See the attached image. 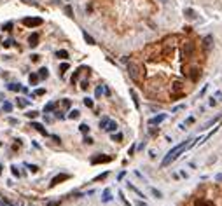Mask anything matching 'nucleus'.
Wrapping results in <instances>:
<instances>
[{
  "label": "nucleus",
  "mask_w": 222,
  "mask_h": 206,
  "mask_svg": "<svg viewBox=\"0 0 222 206\" xmlns=\"http://www.w3.org/2000/svg\"><path fill=\"white\" fill-rule=\"evenodd\" d=\"M187 147H189V141H187V140H184L182 143H178L177 147H173V149H171L168 154H166V156H164L163 162H161V168H166V166L170 164V162H173L175 159H177L178 156H180V154H182L184 150L187 149Z\"/></svg>",
  "instance_id": "2"
},
{
  "label": "nucleus",
  "mask_w": 222,
  "mask_h": 206,
  "mask_svg": "<svg viewBox=\"0 0 222 206\" xmlns=\"http://www.w3.org/2000/svg\"><path fill=\"white\" fill-rule=\"evenodd\" d=\"M44 94H46V89H42V88L35 91V96H44Z\"/></svg>",
  "instance_id": "38"
},
{
  "label": "nucleus",
  "mask_w": 222,
  "mask_h": 206,
  "mask_svg": "<svg viewBox=\"0 0 222 206\" xmlns=\"http://www.w3.org/2000/svg\"><path fill=\"white\" fill-rule=\"evenodd\" d=\"M39 79H40V77H39V74H30V75H28V80H30V84H31V86H35V84L39 82Z\"/></svg>",
  "instance_id": "17"
},
{
  "label": "nucleus",
  "mask_w": 222,
  "mask_h": 206,
  "mask_svg": "<svg viewBox=\"0 0 222 206\" xmlns=\"http://www.w3.org/2000/svg\"><path fill=\"white\" fill-rule=\"evenodd\" d=\"M128 74L135 82H143V79H145V66L140 61H129L128 63Z\"/></svg>",
  "instance_id": "1"
},
{
  "label": "nucleus",
  "mask_w": 222,
  "mask_h": 206,
  "mask_svg": "<svg viewBox=\"0 0 222 206\" xmlns=\"http://www.w3.org/2000/svg\"><path fill=\"white\" fill-rule=\"evenodd\" d=\"M192 122H194V117H189V119L186 121V124H192Z\"/></svg>",
  "instance_id": "50"
},
{
  "label": "nucleus",
  "mask_w": 222,
  "mask_h": 206,
  "mask_svg": "<svg viewBox=\"0 0 222 206\" xmlns=\"http://www.w3.org/2000/svg\"><path fill=\"white\" fill-rule=\"evenodd\" d=\"M21 23L28 28H35V26H40V25L44 23V19L42 18H23Z\"/></svg>",
  "instance_id": "3"
},
{
  "label": "nucleus",
  "mask_w": 222,
  "mask_h": 206,
  "mask_svg": "<svg viewBox=\"0 0 222 206\" xmlns=\"http://www.w3.org/2000/svg\"><path fill=\"white\" fill-rule=\"evenodd\" d=\"M47 206H60V201H49Z\"/></svg>",
  "instance_id": "46"
},
{
  "label": "nucleus",
  "mask_w": 222,
  "mask_h": 206,
  "mask_svg": "<svg viewBox=\"0 0 222 206\" xmlns=\"http://www.w3.org/2000/svg\"><path fill=\"white\" fill-rule=\"evenodd\" d=\"M67 70H68V63H63V65L60 66V75H63Z\"/></svg>",
  "instance_id": "30"
},
{
  "label": "nucleus",
  "mask_w": 222,
  "mask_h": 206,
  "mask_svg": "<svg viewBox=\"0 0 222 206\" xmlns=\"http://www.w3.org/2000/svg\"><path fill=\"white\" fill-rule=\"evenodd\" d=\"M102 93H105V88H102V86H98V88H96V91H94V96H96V98H100V96H102Z\"/></svg>",
  "instance_id": "25"
},
{
  "label": "nucleus",
  "mask_w": 222,
  "mask_h": 206,
  "mask_svg": "<svg viewBox=\"0 0 222 206\" xmlns=\"http://www.w3.org/2000/svg\"><path fill=\"white\" fill-rule=\"evenodd\" d=\"M80 88H82V89H88V80H82V82H80Z\"/></svg>",
  "instance_id": "48"
},
{
  "label": "nucleus",
  "mask_w": 222,
  "mask_h": 206,
  "mask_svg": "<svg viewBox=\"0 0 222 206\" xmlns=\"http://www.w3.org/2000/svg\"><path fill=\"white\" fill-rule=\"evenodd\" d=\"M109 121H110L109 117H103V119H102V122H100V127H103V129H105L107 124H109Z\"/></svg>",
  "instance_id": "33"
},
{
  "label": "nucleus",
  "mask_w": 222,
  "mask_h": 206,
  "mask_svg": "<svg viewBox=\"0 0 222 206\" xmlns=\"http://www.w3.org/2000/svg\"><path fill=\"white\" fill-rule=\"evenodd\" d=\"M31 126L35 127V129H37V131L40 133V135H44V136H49V133L46 131V127L42 126V124H40V122H31Z\"/></svg>",
  "instance_id": "12"
},
{
  "label": "nucleus",
  "mask_w": 222,
  "mask_h": 206,
  "mask_svg": "<svg viewBox=\"0 0 222 206\" xmlns=\"http://www.w3.org/2000/svg\"><path fill=\"white\" fill-rule=\"evenodd\" d=\"M212 44H213V37L212 35H206V37H205V40H203V47H205V51H206V53L212 49Z\"/></svg>",
  "instance_id": "10"
},
{
  "label": "nucleus",
  "mask_w": 222,
  "mask_h": 206,
  "mask_svg": "<svg viewBox=\"0 0 222 206\" xmlns=\"http://www.w3.org/2000/svg\"><path fill=\"white\" fill-rule=\"evenodd\" d=\"M54 107H56V103H53V101H51V103H47V105L44 107V112H53Z\"/></svg>",
  "instance_id": "24"
},
{
  "label": "nucleus",
  "mask_w": 222,
  "mask_h": 206,
  "mask_svg": "<svg viewBox=\"0 0 222 206\" xmlns=\"http://www.w3.org/2000/svg\"><path fill=\"white\" fill-rule=\"evenodd\" d=\"M215 178H217L219 182H222V175H217V176H215Z\"/></svg>",
  "instance_id": "52"
},
{
  "label": "nucleus",
  "mask_w": 222,
  "mask_h": 206,
  "mask_svg": "<svg viewBox=\"0 0 222 206\" xmlns=\"http://www.w3.org/2000/svg\"><path fill=\"white\" fill-rule=\"evenodd\" d=\"M152 194H154L156 197H163V196H161V192L157 190V189H152Z\"/></svg>",
  "instance_id": "44"
},
{
  "label": "nucleus",
  "mask_w": 222,
  "mask_h": 206,
  "mask_svg": "<svg viewBox=\"0 0 222 206\" xmlns=\"http://www.w3.org/2000/svg\"><path fill=\"white\" fill-rule=\"evenodd\" d=\"M11 171H12V175H14V176H19V171H18V168H16V166L11 168Z\"/></svg>",
  "instance_id": "42"
},
{
  "label": "nucleus",
  "mask_w": 222,
  "mask_h": 206,
  "mask_svg": "<svg viewBox=\"0 0 222 206\" xmlns=\"http://www.w3.org/2000/svg\"><path fill=\"white\" fill-rule=\"evenodd\" d=\"M84 105L91 108V107H93V100H91V98H84Z\"/></svg>",
  "instance_id": "36"
},
{
  "label": "nucleus",
  "mask_w": 222,
  "mask_h": 206,
  "mask_svg": "<svg viewBox=\"0 0 222 206\" xmlns=\"http://www.w3.org/2000/svg\"><path fill=\"white\" fill-rule=\"evenodd\" d=\"M9 46H12V40H4V47H9Z\"/></svg>",
  "instance_id": "45"
},
{
  "label": "nucleus",
  "mask_w": 222,
  "mask_h": 206,
  "mask_svg": "<svg viewBox=\"0 0 222 206\" xmlns=\"http://www.w3.org/2000/svg\"><path fill=\"white\" fill-rule=\"evenodd\" d=\"M124 175H126L124 171H123V173H119V176H117V180H123V178H124Z\"/></svg>",
  "instance_id": "51"
},
{
  "label": "nucleus",
  "mask_w": 222,
  "mask_h": 206,
  "mask_svg": "<svg viewBox=\"0 0 222 206\" xmlns=\"http://www.w3.org/2000/svg\"><path fill=\"white\" fill-rule=\"evenodd\" d=\"M39 33H31L30 37H28V44H30V47H37L39 46Z\"/></svg>",
  "instance_id": "9"
},
{
  "label": "nucleus",
  "mask_w": 222,
  "mask_h": 206,
  "mask_svg": "<svg viewBox=\"0 0 222 206\" xmlns=\"http://www.w3.org/2000/svg\"><path fill=\"white\" fill-rule=\"evenodd\" d=\"M107 176H109V173H107V171H105V173H102V175H98V176H96V178H94V180H93V182H100V180H105V178H107Z\"/></svg>",
  "instance_id": "29"
},
{
  "label": "nucleus",
  "mask_w": 222,
  "mask_h": 206,
  "mask_svg": "<svg viewBox=\"0 0 222 206\" xmlns=\"http://www.w3.org/2000/svg\"><path fill=\"white\" fill-rule=\"evenodd\" d=\"M166 119V115L164 114H159V115H156V117H152V119H149V126H156V124H161Z\"/></svg>",
  "instance_id": "8"
},
{
  "label": "nucleus",
  "mask_w": 222,
  "mask_h": 206,
  "mask_svg": "<svg viewBox=\"0 0 222 206\" xmlns=\"http://www.w3.org/2000/svg\"><path fill=\"white\" fill-rule=\"evenodd\" d=\"M184 94V84L182 82H173L171 84V96H173V100H177V98H180Z\"/></svg>",
  "instance_id": "4"
},
{
  "label": "nucleus",
  "mask_w": 222,
  "mask_h": 206,
  "mask_svg": "<svg viewBox=\"0 0 222 206\" xmlns=\"http://www.w3.org/2000/svg\"><path fill=\"white\" fill-rule=\"evenodd\" d=\"M86 68H88V66H80L79 70H75V72H74V75H72V79H70V80H72V84H75V82H77V79L80 77V74H82V72H84Z\"/></svg>",
  "instance_id": "13"
},
{
  "label": "nucleus",
  "mask_w": 222,
  "mask_h": 206,
  "mask_svg": "<svg viewBox=\"0 0 222 206\" xmlns=\"http://www.w3.org/2000/svg\"><path fill=\"white\" fill-rule=\"evenodd\" d=\"M39 60H40L39 54H31V61H39Z\"/></svg>",
  "instance_id": "47"
},
{
  "label": "nucleus",
  "mask_w": 222,
  "mask_h": 206,
  "mask_svg": "<svg viewBox=\"0 0 222 206\" xmlns=\"http://www.w3.org/2000/svg\"><path fill=\"white\" fill-rule=\"evenodd\" d=\"M129 94H131V98H133V103H135V107H140V101H138V94H137V91L135 89H129Z\"/></svg>",
  "instance_id": "16"
},
{
  "label": "nucleus",
  "mask_w": 222,
  "mask_h": 206,
  "mask_svg": "<svg viewBox=\"0 0 222 206\" xmlns=\"http://www.w3.org/2000/svg\"><path fill=\"white\" fill-rule=\"evenodd\" d=\"M133 152H135V145H131V147H129V150H128V154H129V156H133Z\"/></svg>",
  "instance_id": "49"
},
{
  "label": "nucleus",
  "mask_w": 222,
  "mask_h": 206,
  "mask_svg": "<svg viewBox=\"0 0 222 206\" xmlns=\"http://www.w3.org/2000/svg\"><path fill=\"white\" fill-rule=\"evenodd\" d=\"M184 14H186L187 19H196V12L192 9H186V11H184Z\"/></svg>",
  "instance_id": "19"
},
{
  "label": "nucleus",
  "mask_w": 222,
  "mask_h": 206,
  "mask_svg": "<svg viewBox=\"0 0 222 206\" xmlns=\"http://www.w3.org/2000/svg\"><path fill=\"white\" fill-rule=\"evenodd\" d=\"M37 115H39V112H35V110H31V112H27V117H30V119H35Z\"/></svg>",
  "instance_id": "35"
},
{
  "label": "nucleus",
  "mask_w": 222,
  "mask_h": 206,
  "mask_svg": "<svg viewBox=\"0 0 222 206\" xmlns=\"http://www.w3.org/2000/svg\"><path fill=\"white\" fill-rule=\"evenodd\" d=\"M27 168H28V171H31V173H37V171H39V168H37L35 164H27Z\"/></svg>",
  "instance_id": "32"
},
{
  "label": "nucleus",
  "mask_w": 222,
  "mask_h": 206,
  "mask_svg": "<svg viewBox=\"0 0 222 206\" xmlns=\"http://www.w3.org/2000/svg\"><path fill=\"white\" fill-rule=\"evenodd\" d=\"M61 103H63V107H65V108H70V105H72V101H70V100H63Z\"/></svg>",
  "instance_id": "40"
},
{
  "label": "nucleus",
  "mask_w": 222,
  "mask_h": 206,
  "mask_svg": "<svg viewBox=\"0 0 222 206\" xmlns=\"http://www.w3.org/2000/svg\"><path fill=\"white\" fill-rule=\"evenodd\" d=\"M79 117H80V112H79V110H70L68 119H79Z\"/></svg>",
  "instance_id": "23"
},
{
  "label": "nucleus",
  "mask_w": 222,
  "mask_h": 206,
  "mask_svg": "<svg viewBox=\"0 0 222 206\" xmlns=\"http://www.w3.org/2000/svg\"><path fill=\"white\" fill-rule=\"evenodd\" d=\"M157 133H159V129H156V127H149V135H157Z\"/></svg>",
  "instance_id": "39"
},
{
  "label": "nucleus",
  "mask_w": 222,
  "mask_h": 206,
  "mask_svg": "<svg viewBox=\"0 0 222 206\" xmlns=\"http://www.w3.org/2000/svg\"><path fill=\"white\" fill-rule=\"evenodd\" d=\"M65 14H67L68 18H72V16H74V11H72L70 5H67V7H65Z\"/></svg>",
  "instance_id": "31"
},
{
  "label": "nucleus",
  "mask_w": 222,
  "mask_h": 206,
  "mask_svg": "<svg viewBox=\"0 0 222 206\" xmlns=\"http://www.w3.org/2000/svg\"><path fill=\"white\" fill-rule=\"evenodd\" d=\"M192 53H194V42H191V40H186V42H184V47H182L184 58H191Z\"/></svg>",
  "instance_id": "5"
},
{
  "label": "nucleus",
  "mask_w": 222,
  "mask_h": 206,
  "mask_svg": "<svg viewBox=\"0 0 222 206\" xmlns=\"http://www.w3.org/2000/svg\"><path fill=\"white\" fill-rule=\"evenodd\" d=\"M68 178H70V175H68V173H61V175L54 176V178H53V182L49 184V187H56L58 184H61V182H65V180H68Z\"/></svg>",
  "instance_id": "7"
},
{
  "label": "nucleus",
  "mask_w": 222,
  "mask_h": 206,
  "mask_svg": "<svg viewBox=\"0 0 222 206\" xmlns=\"http://www.w3.org/2000/svg\"><path fill=\"white\" fill-rule=\"evenodd\" d=\"M16 103H18L19 107H27V105H28V100H23V98H18V100H16Z\"/></svg>",
  "instance_id": "28"
},
{
  "label": "nucleus",
  "mask_w": 222,
  "mask_h": 206,
  "mask_svg": "<svg viewBox=\"0 0 222 206\" xmlns=\"http://www.w3.org/2000/svg\"><path fill=\"white\" fill-rule=\"evenodd\" d=\"M80 131L84 133V135H86V133H89V126H88V124H80Z\"/></svg>",
  "instance_id": "37"
},
{
  "label": "nucleus",
  "mask_w": 222,
  "mask_h": 206,
  "mask_svg": "<svg viewBox=\"0 0 222 206\" xmlns=\"http://www.w3.org/2000/svg\"><path fill=\"white\" fill-rule=\"evenodd\" d=\"M82 35H84V40H86V42H88L89 46H94V44H96V42H94V39H93V37H91V35H88V31H84Z\"/></svg>",
  "instance_id": "21"
},
{
  "label": "nucleus",
  "mask_w": 222,
  "mask_h": 206,
  "mask_svg": "<svg viewBox=\"0 0 222 206\" xmlns=\"http://www.w3.org/2000/svg\"><path fill=\"white\" fill-rule=\"evenodd\" d=\"M112 140L114 141H123V135H121V133H114V135H112Z\"/></svg>",
  "instance_id": "27"
},
{
  "label": "nucleus",
  "mask_w": 222,
  "mask_h": 206,
  "mask_svg": "<svg viewBox=\"0 0 222 206\" xmlns=\"http://www.w3.org/2000/svg\"><path fill=\"white\" fill-rule=\"evenodd\" d=\"M116 129H117V122H116V121H109V124H107V127H105V131L116 133Z\"/></svg>",
  "instance_id": "14"
},
{
  "label": "nucleus",
  "mask_w": 222,
  "mask_h": 206,
  "mask_svg": "<svg viewBox=\"0 0 222 206\" xmlns=\"http://www.w3.org/2000/svg\"><path fill=\"white\" fill-rule=\"evenodd\" d=\"M0 173H2V164H0Z\"/></svg>",
  "instance_id": "53"
},
{
  "label": "nucleus",
  "mask_w": 222,
  "mask_h": 206,
  "mask_svg": "<svg viewBox=\"0 0 222 206\" xmlns=\"http://www.w3.org/2000/svg\"><path fill=\"white\" fill-rule=\"evenodd\" d=\"M39 77H40V79H47V77H49V72H47V68H46V66L39 68Z\"/></svg>",
  "instance_id": "18"
},
{
  "label": "nucleus",
  "mask_w": 222,
  "mask_h": 206,
  "mask_svg": "<svg viewBox=\"0 0 222 206\" xmlns=\"http://www.w3.org/2000/svg\"><path fill=\"white\" fill-rule=\"evenodd\" d=\"M194 206H215L212 201H208V199H196Z\"/></svg>",
  "instance_id": "15"
},
{
  "label": "nucleus",
  "mask_w": 222,
  "mask_h": 206,
  "mask_svg": "<svg viewBox=\"0 0 222 206\" xmlns=\"http://www.w3.org/2000/svg\"><path fill=\"white\" fill-rule=\"evenodd\" d=\"M7 89H9V91H21V86H19V84H16V82H11L9 86H7Z\"/></svg>",
  "instance_id": "20"
},
{
  "label": "nucleus",
  "mask_w": 222,
  "mask_h": 206,
  "mask_svg": "<svg viewBox=\"0 0 222 206\" xmlns=\"http://www.w3.org/2000/svg\"><path fill=\"white\" fill-rule=\"evenodd\" d=\"M200 75H201V70H200V68H196V66H194V68H191V72H189V77H191V80H194V82L200 79Z\"/></svg>",
  "instance_id": "11"
},
{
  "label": "nucleus",
  "mask_w": 222,
  "mask_h": 206,
  "mask_svg": "<svg viewBox=\"0 0 222 206\" xmlns=\"http://www.w3.org/2000/svg\"><path fill=\"white\" fill-rule=\"evenodd\" d=\"M4 30L5 31H11V30H12V23H7V25L4 26Z\"/></svg>",
  "instance_id": "43"
},
{
  "label": "nucleus",
  "mask_w": 222,
  "mask_h": 206,
  "mask_svg": "<svg viewBox=\"0 0 222 206\" xmlns=\"http://www.w3.org/2000/svg\"><path fill=\"white\" fill-rule=\"evenodd\" d=\"M4 110L5 112H11V110H12V105H11L9 101H4Z\"/></svg>",
  "instance_id": "34"
},
{
  "label": "nucleus",
  "mask_w": 222,
  "mask_h": 206,
  "mask_svg": "<svg viewBox=\"0 0 222 206\" xmlns=\"http://www.w3.org/2000/svg\"><path fill=\"white\" fill-rule=\"evenodd\" d=\"M56 56H58V58H61V60H68V58H70V56H68V53L65 51V49L58 51V53H56Z\"/></svg>",
  "instance_id": "22"
},
{
  "label": "nucleus",
  "mask_w": 222,
  "mask_h": 206,
  "mask_svg": "<svg viewBox=\"0 0 222 206\" xmlns=\"http://www.w3.org/2000/svg\"><path fill=\"white\" fill-rule=\"evenodd\" d=\"M93 138H91V136H84V143H89V145H91V143H93Z\"/></svg>",
  "instance_id": "41"
},
{
  "label": "nucleus",
  "mask_w": 222,
  "mask_h": 206,
  "mask_svg": "<svg viewBox=\"0 0 222 206\" xmlns=\"http://www.w3.org/2000/svg\"><path fill=\"white\" fill-rule=\"evenodd\" d=\"M112 196H110V190L109 189H105V192H103V201H110Z\"/></svg>",
  "instance_id": "26"
},
{
  "label": "nucleus",
  "mask_w": 222,
  "mask_h": 206,
  "mask_svg": "<svg viewBox=\"0 0 222 206\" xmlns=\"http://www.w3.org/2000/svg\"><path fill=\"white\" fill-rule=\"evenodd\" d=\"M112 157L110 156H103V154H96L91 157V164H102V162H110Z\"/></svg>",
  "instance_id": "6"
}]
</instances>
